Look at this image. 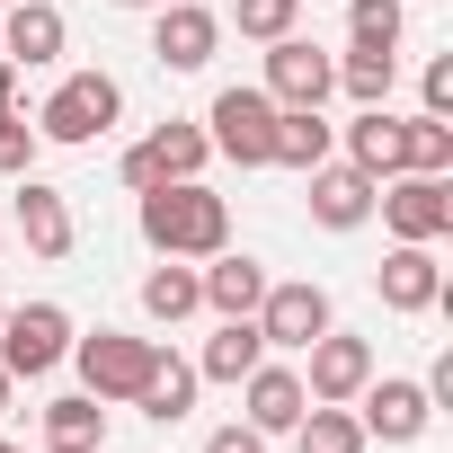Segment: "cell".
<instances>
[{
	"instance_id": "cell-1",
	"label": "cell",
	"mask_w": 453,
	"mask_h": 453,
	"mask_svg": "<svg viewBox=\"0 0 453 453\" xmlns=\"http://www.w3.org/2000/svg\"><path fill=\"white\" fill-rule=\"evenodd\" d=\"M134 222H142L151 258H213V250H232V204H222L204 178L151 187V196L134 204Z\"/></svg>"
},
{
	"instance_id": "cell-2",
	"label": "cell",
	"mask_w": 453,
	"mask_h": 453,
	"mask_svg": "<svg viewBox=\"0 0 453 453\" xmlns=\"http://www.w3.org/2000/svg\"><path fill=\"white\" fill-rule=\"evenodd\" d=\"M116 116H125V81H116V72H72V81H54V98L36 107V142L89 151L98 134H116Z\"/></svg>"
},
{
	"instance_id": "cell-3",
	"label": "cell",
	"mask_w": 453,
	"mask_h": 453,
	"mask_svg": "<svg viewBox=\"0 0 453 453\" xmlns=\"http://www.w3.org/2000/svg\"><path fill=\"white\" fill-rule=\"evenodd\" d=\"M204 142L222 160H241V169H267V142H276V98L258 81H232V89H213L204 107Z\"/></svg>"
},
{
	"instance_id": "cell-4",
	"label": "cell",
	"mask_w": 453,
	"mask_h": 453,
	"mask_svg": "<svg viewBox=\"0 0 453 453\" xmlns=\"http://www.w3.org/2000/svg\"><path fill=\"white\" fill-rule=\"evenodd\" d=\"M151 356H160V338L89 329V338H72V356H63V365H81V391H89V400H134V391H142V373H151Z\"/></svg>"
},
{
	"instance_id": "cell-5",
	"label": "cell",
	"mask_w": 453,
	"mask_h": 453,
	"mask_svg": "<svg viewBox=\"0 0 453 453\" xmlns=\"http://www.w3.org/2000/svg\"><path fill=\"white\" fill-rule=\"evenodd\" d=\"M250 320H258L267 356H303L338 311H329V285H311V276H285V285H276V276H267V294H258V311H250Z\"/></svg>"
},
{
	"instance_id": "cell-6",
	"label": "cell",
	"mask_w": 453,
	"mask_h": 453,
	"mask_svg": "<svg viewBox=\"0 0 453 453\" xmlns=\"http://www.w3.org/2000/svg\"><path fill=\"white\" fill-rule=\"evenodd\" d=\"M72 338H81V329H72L63 303H19L10 320H0V365H10L19 382H45V373L72 356Z\"/></svg>"
},
{
	"instance_id": "cell-7",
	"label": "cell",
	"mask_w": 453,
	"mask_h": 453,
	"mask_svg": "<svg viewBox=\"0 0 453 453\" xmlns=\"http://www.w3.org/2000/svg\"><path fill=\"white\" fill-rule=\"evenodd\" d=\"M347 409H356L365 444H418V435L435 426V400H426V382H409V373H373Z\"/></svg>"
},
{
	"instance_id": "cell-8",
	"label": "cell",
	"mask_w": 453,
	"mask_h": 453,
	"mask_svg": "<svg viewBox=\"0 0 453 453\" xmlns=\"http://www.w3.org/2000/svg\"><path fill=\"white\" fill-rule=\"evenodd\" d=\"M373 213L391 222V241H444L453 232V187L426 178V169H400L373 187Z\"/></svg>"
},
{
	"instance_id": "cell-9",
	"label": "cell",
	"mask_w": 453,
	"mask_h": 453,
	"mask_svg": "<svg viewBox=\"0 0 453 453\" xmlns=\"http://www.w3.org/2000/svg\"><path fill=\"white\" fill-rule=\"evenodd\" d=\"M294 373H303V391H311V400H356V391L373 382V338H356V329H338V320H329V329L303 347V365H294Z\"/></svg>"
},
{
	"instance_id": "cell-10",
	"label": "cell",
	"mask_w": 453,
	"mask_h": 453,
	"mask_svg": "<svg viewBox=\"0 0 453 453\" xmlns=\"http://www.w3.org/2000/svg\"><path fill=\"white\" fill-rule=\"evenodd\" d=\"M222 54V19L204 10V0H169V10H151V63L160 72H204Z\"/></svg>"
},
{
	"instance_id": "cell-11",
	"label": "cell",
	"mask_w": 453,
	"mask_h": 453,
	"mask_svg": "<svg viewBox=\"0 0 453 453\" xmlns=\"http://www.w3.org/2000/svg\"><path fill=\"white\" fill-rule=\"evenodd\" d=\"M373 294H382V311H435L444 303V267H435V241H391L382 250V267H373Z\"/></svg>"
},
{
	"instance_id": "cell-12",
	"label": "cell",
	"mask_w": 453,
	"mask_h": 453,
	"mask_svg": "<svg viewBox=\"0 0 453 453\" xmlns=\"http://www.w3.org/2000/svg\"><path fill=\"white\" fill-rule=\"evenodd\" d=\"M276 107H320L329 89H338V63L311 45V36H276L267 45V81H258Z\"/></svg>"
},
{
	"instance_id": "cell-13",
	"label": "cell",
	"mask_w": 453,
	"mask_h": 453,
	"mask_svg": "<svg viewBox=\"0 0 453 453\" xmlns=\"http://www.w3.org/2000/svg\"><path fill=\"white\" fill-rule=\"evenodd\" d=\"M10 222H19V241H27L36 258H72V250H81V222H72V196H63V187H45L36 169L19 178V204H10Z\"/></svg>"
},
{
	"instance_id": "cell-14",
	"label": "cell",
	"mask_w": 453,
	"mask_h": 453,
	"mask_svg": "<svg viewBox=\"0 0 453 453\" xmlns=\"http://www.w3.org/2000/svg\"><path fill=\"white\" fill-rule=\"evenodd\" d=\"M63 45H72V27H63L54 0H10V10H0V63L45 72V63H63Z\"/></svg>"
},
{
	"instance_id": "cell-15",
	"label": "cell",
	"mask_w": 453,
	"mask_h": 453,
	"mask_svg": "<svg viewBox=\"0 0 453 453\" xmlns=\"http://www.w3.org/2000/svg\"><path fill=\"white\" fill-rule=\"evenodd\" d=\"M232 391L250 400V426H258V435H294V418L311 409L303 373H294V365H276V356H258V365H250V373H241Z\"/></svg>"
},
{
	"instance_id": "cell-16",
	"label": "cell",
	"mask_w": 453,
	"mask_h": 453,
	"mask_svg": "<svg viewBox=\"0 0 453 453\" xmlns=\"http://www.w3.org/2000/svg\"><path fill=\"white\" fill-rule=\"evenodd\" d=\"M303 187H311V222H320V232H365V222H373V178L356 160H320Z\"/></svg>"
},
{
	"instance_id": "cell-17",
	"label": "cell",
	"mask_w": 453,
	"mask_h": 453,
	"mask_svg": "<svg viewBox=\"0 0 453 453\" xmlns=\"http://www.w3.org/2000/svg\"><path fill=\"white\" fill-rule=\"evenodd\" d=\"M196 285H204V311H213V320H250L258 294H267V267H258L250 250H213V258L196 267Z\"/></svg>"
},
{
	"instance_id": "cell-18",
	"label": "cell",
	"mask_w": 453,
	"mask_h": 453,
	"mask_svg": "<svg viewBox=\"0 0 453 453\" xmlns=\"http://www.w3.org/2000/svg\"><path fill=\"white\" fill-rule=\"evenodd\" d=\"M329 151H338V125H329L320 107H276V142H267V169H294V178H311Z\"/></svg>"
},
{
	"instance_id": "cell-19",
	"label": "cell",
	"mask_w": 453,
	"mask_h": 453,
	"mask_svg": "<svg viewBox=\"0 0 453 453\" xmlns=\"http://www.w3.org/2000/svg\"><path fill=\"white\" fill-rule=\"evenodd\" d=\"M400 142H409V116H391V107H356V125H347V160H356L373 187L409 169V151H400Z\"/></svg>"
},
{
	"instance_id": "cell-20",
	"label": "cell",
	"mask_w": 453,
	"mask_h": 453,
	"mask_svg": "<svg viewBox=\"0 0 453 453\" xmlns=\"http://www.w3.org/2000/svg\"><path fill=\"white\" fill-rule=\"evenodd\" d=\"M134 409H142L151 426H178V418L196 409V365L160 347V356H151V373H142V391H134Z\"/></svg>"
},
{
	"instance_id": "cell-21",
	"label": "cell",
	"mask_w": 453,
	"mask_h": 453,
	"mask_svg": "<svg viewBox=\"0 0 453 453\" xmlns=\"http://www.w3.org/2000/svg\"><path fill=\"white\" fill-rule=\"evenodd\" d=\"M142 311H151L160 329L196 320V311H204V285H196V258H160V267L142 276Z\"/></svg>"
},
{
	"instance_id": "cell-22",
	"label": "cell",
	"mask_w": 453,
	"mask_h": 453,
	"mask_svg": "<svg viewBox=\"0 0 453 453\" xmlns=\"http://www.w3.org/2000/svg\"><path fill=\"white\" fill-rule=\"evenodd\" d=\"M258 356H267L258 320H222V329L204 338V356H196V382H241V373H250Z\"/></svg>"
},
{
	"instance_id": "cell-23",
	"label": "cell",
	"mask_w": 453,
	"mask_h": 453,
	"mask_svg": "<svg viewBox=\"0 0 453 453\" xmlns=\"http://www.w3.org/2000/svg\"><path fill=\"white\" fill-rule=\"evenodd\" d=\"M391 81H400V54L391 45H347L338 54V89L356 107H391Z\"/></svg>"
},
{
	"instance_id": "cell-24",
	"label": "cell",
	"mask_w": 453,
	"mask_h": 453,
	"mask_svg": "<svg viewBox=\"0 0 453 453\" xmlns=\"http://www.w3.org/2000/svg\"><path fill=\"white\" fill-rule=\"evenodd\" d=\"M294 453H365L356 409H347V400H311V409L294 418Z\"/></svg>"
},
{
	"instance_id": "cell-25",
	"label": "cell",
	"mask_w": 453,
	"mask_h": 453,
	"mask_svg": "<svg viewBox=\"0 0 453 453\" xmlns=\"http://www.w3.org/2000/svg\"><path fill=\"white\" fill-rule=\"evenodd\" d=\"M142 142H151V160H160V178H204V160H213V142H204V125H187V116H169V125H151Z\"/></svg>"
},
{
	"instance_id": "cell-26",
	"label": "cell",
	"mask_w": 453,
	"mask_h": 453,
	"mask_svg": "<svg viewBox=\"0 0 453 453\" xmlns=\"http://www.w3.org/2000/svg\"><path fill=\"white\" fill-rule=\"evenodd\" d=\"M45 444H107V400H89V391H63V400H45Z\"/></svg>"
},
{
	"instance_id": "cell-27",
	"label": "cell",
	"mask_w": 453,
	"mask_h": 453,
	"mask_svg": "<svg viewBox=\"0 0 453 453\" xmlns=\"http://www.w3.org/2000/svg\"><path fill=\"white\" fill-rule=\"evenodd\" d=\"M409 169H426V178H444L453 169V116H409Z\"/></svg>"
},
{
	"instance_id": "cell-28",
	"label": "cell",
	"mask_w": 453,
	"mask_h": 453,
	"mask_svg": "<svg viewBox=\"0 0 453 453\" xmlns=\"http://www.w3.org/2000/svg\"><path fill=\"white\" fill-rule=\"evenodd\" d=\"M294 19H303V0H232V27H241L250 45H276V36H294Z\"/></svg>"
},
{
	"instance_id": "cell-29",
	"label": "cell",
	"mask_w": 453,
	"mask_h": 453,
	"mask_svg": "<svg viewBox=\"0 0 453 453\" xmlns=\"http://www.w3.org/2000/svg\"><path fill=\"white\" fill-rule=\"evenodd\" d=\"M347 27H356V45H400L409 0H347Z\"/></svg>"
},
{
	"instance_id": "cell-30",
	"label": "cell",
	"mask_w": 453,
	"mask_h": 453,
	"mask_svg": "<svg viewBox=\"0 0 453 453\" xmlns=\"http://www.w3.org/2000/svg\"><path fill=\"white\" fill-rule=\"evenodd\" d=\"M36 151H45V142H36V125H27L19 107H0V178H27V169H36Z\"/></svg>"
},
{
	"instance_id": "cell-31",
	"label": "cell",
	"mask_w": 453,
	"mask_h": 453,
	"mask_svg": "<svg viewBox=\"0 0 453 453\" xmlns=\"http://www.w3.org/2000/svg\"><path fill=\"white\" fill-rule=\"evenodd\" d=\"M418 98H426L418 116H453V54H435V63L418 72Z\"/></svg>"
},
{
	"instance_id": "cell-32",
	"label": "cell",
	"mask_w": 453,
	"mask_h": 453,
	"mask_svg": "<svg viewBox=\"0 0 453 453\" xmlns=\"http://www.w3.org/2000/svg\"><path fill=\"white\" fill-rule=\"evenodd\" d=\"M204 453H267V435H258L250 418H232V426H213V435H204Z\"/></svg>"
},
{
	"instance_id": "cell-33",
	"label": "cell",
	"mask_w": 453,
	"mask_h": 453,
	"mask_svg": "<svg viewBox=\"0 0 453 453\" xmlns=\"http://www.w3.org/2000/svg\"><path fill=\"white\" fill-rule=\"evenodd\" d=\"M0 107H19V63H0Z\"/></svg>"
},
{
	"instance_id": "cell-34",
	"label": "cell",
	"mask_w": 453,
	"mask_h": 453,
	"mask_svg": "<svg viewBox=\"0 0 453 453\" xmlns=\"http://www.w3.org/2000/svg\"><path fill=\"white\" fill-rule=\"evenodd\" d=\"M10 400H19V373H10V365H0V418H10Z\"/></svg>"
},
{
	"instance_id": "cell-35",
	"label": "cell",
	"mask_w": 453,
	"mask_h": 453,
	"mask_svg": "<svg viewBox=\"0 0 453 453\" xmlns=\"http://www.w3.org/2000/svg\"><path fill=\"white\" fill-rule=\"evenodd\" d=\"M116 10H169V0H116Z\"/></svg>"
},
{
	"instance_id": "cell-36",
	"label": "cell",
	"mask_w": 453,
	"mask_h": 453,
	"mask_svg": "<svg viewBox=\"0 0 453 453\" xmlns=\"http://www.w3.org/2000/svg\"><path fill=\"white\" fill-rule=\"evenodd\" d=\"M45 453H89V444H45Z\"/></svg>"
},
{
	"instance_id": "cell-37",
	"label": "cell",
	"mask_w": 453,
	"mask_h": 453,
	"mask_svg": "<svg viewBox=\"0 0 453 453\" xmlns=\"http://www.w3.org/2000/svg\"><path fill=\"white\" fill-rule=\"evenodd\" d=\"M0 453H19V444H10V435H0Z\"/></svg>"
},
{
	"instance_id": "cell-38",
	"label": "cell",
	"mask_w": 453,
	"mask_h": 453,
	"mask_svg": "<svg viewBox=\"0 0 453 453\" xmlns=\"http://www.w3.org/2000/svg\"><path fill=\"white\" fill-rule=\"evenodd\" d=\"M0 320H10V303H0Z\"/></svg>"
},
{
	"instance_id": "cell-39",
	"label": "cell",
	"mask_w": 453,
	"mask_h": 453,
	"mask_svg": "<svg viewBox=\"0 0 453 453\" xmlns=\"http://www.w3.org/2000/svg\"><path fill=\"white\" fill-rule=\"evenodd\" d=\"M0 250H10V232H0Z\"/></svg>"
},
{
	"instance_id": "cell-40",
	"label": "cell",
	"mask_w": 453,
	"mask_h": 453,
	"mask_svg": "<svg viewBox=\"0 0 453 453\" xmlns=\"http://www.w3.org/2000/svg\"><path fill=\"white\" fill-rule=\"evenodd\" d=\"M0 10H10V0H0Z\"/></svg>"
}]
</instances>
